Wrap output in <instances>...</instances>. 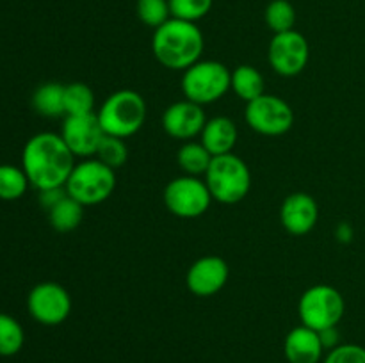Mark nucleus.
Here are the masks:
<instances>
[{"label": "nucleus", "instance_id": "obj_1", "mask_svg": "<svg viewBox=\"0 0 365 363\" xmlns=\"http://www.w3.org/2000/svg\"><path fill=\"white\" fill-rule=\"evenodd\" d=\"M21 167L27 174L29 184L38 191L64 187L75 167V155L61 134L39 132L25 142Z\"/></svg>", "mask_w": 365, "mask_h": 363}, {"label": "nucleus", "instance_id": "obj_2", "mask_svg": "<svg viewBox=\"0 0 365 363\" xmlns=\"http://www.w3.org/2000/svg\"><path fill=\"white\" fill-rule=\"evenodd\" d=\"M203 34L191 21L170 18L155 28L152 38V52L164 68L185 71L200 60L203 53Z\"/></svg>", "mask_w": 365, "mask_h": 363}, {"label": "nucleus", "instance_id": "obj_3", "mask_svg": "<svg viewBox=\"0 0 365 363\" xmlns=\"http://www.w3.org/2000/svg\"><path fill=\"white\" fill-rule=\"evenodd\" d=\"M203 180L212 199L223 205H235L242 201L252 189V173L248 164L235 153L212 157Z\"/></svg>", "mask_w": 365, "mask_h": 363}, {"label": "nucleus", "instance_id": "obj_4", "mask_svg": "<svg viewBox=\"0 0 365 363\" xmlns=\"http://www.w3.org/2000/svg\"><path fill=\"white\" fill-rule=\"evenodd\" d=\"M106 135L127 139L138 134L146 121V102L138 91L121 89L106 98L96 112Z\"/></svg>", "mask_w": 365, "mask_h": 363}, {"label": "nucleus", "instance_id": "obj_5", "mask_svg": "<svg viewBox=\"0 0 365 363\" xmlns=\"http://www.w3.org/2000/svg\"><path fill=\"white\" fill-rule=\"evenodd\" d=\"M66 192L84 206L100 205L113 196L116 173L98 159H84L75 164L66 182Z\"/></svg>", "mask_w": 365, "mask_h": 363}, {"label": "nucleus", "instance_id": "obj_6", "mask_svg": "<svg viewBox=\"0 0 365 363\" xmlns=\"http://www.w3.org/2000/svg\"><path fill=\"white\" fill-rule=\"evenodd\" d=\"M232 71L220 60H198L184 71L182 91L198 105L217 102L230 91Z\"/></svg>", "mask_w": 365, "mask_h": 363}, {"label": "nucleus", "instance_id": "obj_7", "mask_svg": "<svg viewBox=\"0 0 365 363\" xmlns=\"http://www.w3.org/2000/svg\"><path fill=\"white\" fill-rule=\"evenodd\" d=\"M346 312V301L331 285H314L307 288L298 302V315L303 326L314 331L339 326Z\"/></svg>", "mask_w": 365, "mask_h": 363}, {"label": "nucleus", "instance_id": "obj_8", "mask_svg": "<svg viewBox=\"0 0 365 363\" xmlns=\"http://www.w3.org/2000/svg\"><path fill=\"white\" fill-rule=\"evenodd\" d=\"M163 199L166 209L180 219H196L203 216L212 203L205 180L189 174L171 180L164 189Z\"/></svg>", "mask_w": 365, "mask_h": 363}, {"label": "nucleus", "instance_id": "obj_9", "mask_svg": "<svg viewBox=\"0 0 365 363\" xmlns=\"http://www.w3.org/2000/svg\"><path fill=\"white\" fill-rule=\"evenodd\" d=\"M245 120L252 130L267 137L287 134L294 125V112L284 98L264 93L253 102L246 103Z\"/></svg>", "mask_w": 365, "mask_h": 363}, {"label": "nucleus", "instance_id": "obj_10", "mask_svg": "<svg viewBox=\"0 0 365 363\" xmlns=\"http://www.w3.org/2000/svg\"><path fill=\"white\" fill-rule=\"evenodd\" d=\"M29 315L43 326H59L71 313V295L56 281H41L27 295Z\"/></svg>", "mask_w": 365, "mask_h": 363}, {"label": "nucleus", "instance_id": "obj_11", "mask_svg": "<svg viewBox=\"0 0 365 363\" xmlns=\"http://www.w3.org/2000/svg\"><path fill=\"white\" fill-rule=\"evenodd\" d=\"M310 46L305 36L298 31L274 34L267 48L271 68L282 77H296L309 64Z\"/></svg>", "mask_w": 365, "mask_h": 363}, {"label": "nucleus", "instance_id": "obj_12", "mask_svg": "<svg viewBox=\"0 0 365 363\" xmlns=\"http://www.w3.org/2000/svg\"><path fill=\"white\" fill-rule=\"evenodd\" d=\"M61 137L70 152L81 159H93L106 137L96 112L82 116H66L61 127Z\"/></svg>", "mask_w": 365, "mask_h": 363}, {"label": "nucleus", "instance_id": "obj_13", "mask_svg": "<svg viewBox=\"0 0 365 363\" xmlns=\"http://www.w3.org/2000/svg\"><path fill=\"white\" fill-rule=\"evenodd\" d=\"M228 276H230V269H228L227 260L216 255H207L189 267L185 285L191 294L198 298H210L223 290Z\"/></svg>", "mask_w": 365, "mask_h": 363}, {"label": "nucleus", "instance_id": "obj_14", "mask_svg": "<svg viewBox=\"0 0 365 363\" xmlns=\"http://www.w3.org/2000/svg\"><path fill=\"white\" fill-rule=\"evenodd\" d=\"M205 123L207 117L203 107L187 98L171 103L163 114L164 132L178 141H191L198 137Z\"/></svg>", "mask_w": 365, "mask_h": 363}, {"label": "nucleus", "instance_id": "obj_15", "mask_svg": "<svg viewBox=\"0 0 365 363\" xmlns=\"http://www.w3.org/2000/svg\"><path fill=\"white\" fill-rule=\"evenodd\" d=\"M319 206L307 192H292L284 199L280 209L282 226L291 235H307L316 228Z\"/></svg>", "mask_w": 365, "mask_h": 363}, {"label": "nucleus", "instance_id": "obj_16", "mask_svg": "<svg viewBox=\"0 0 365 363\" xmlns=\"http://www.w3.org/2000/svg\"><path fill=\"white\" fill-rule=\"evenodd\" d=\"M284 354L289 363H319L324 356L319 331L303 324L292 327L284 340Z\"/></svg>", "mask_w": 365, "mask_h": 363}, {"label": "nucleus", "instance_id": "obj_17", "mask_svg": "<svg viewBox=\"0 0 365 363\" xmlns=\"http://www.w3.org/2000/svg\"><path fill=\"white\" fill-rule=\"evenodd\" d=\"M237 125L227 116H216L212 120H207L202 134V144L210 152V155H227L237 144Z\"/></svg>", "mask_w": 365, "mask_h": 363}, {"label": "nucleus", "instance_id": "obj_18", "mask_svg": "<svg viewBox=\"0 0 365 363\" xmlns=\"http://www.w3.org/2000/svg\"><path fill=\"white\" fill-rule=\"evenodd\" d=\"M230 89L237 95V98L250 103L266 93L264 91L266 84H264L262 73L257 68L250 66V64H241L232 71Z\"/></svg>", "mask_w": 365, "mask_h": 363}, {"label": "nucleus", "instance_id": "obj_19", "mask_svg": "<svg viewBox=\"0 0 365 363\" xmlns=\"http://www.w3.org/2000/svg\"><path fill=\"white\" fill-rule=\"evenodd\" d=\"M32 107L43 117L66 116L64 112V85L57 82L41 84L32 95Z\"/></svg>", "mask_w": 365, "mask_h": 363}, {"label": "nucleus", "instance_id": "obj_20", "mask_svg": "<svg viewBox=\"0 0 365 363\" xmlns=\"http://www.w3.org/2000/svg\"><path fill=\"white\" fill-rule=\"evenodd\" d=\"M84 209L86 206L82 203H78L71 196H66L48 210V221L53 230L68 233L81 226L82 219H84Z\"/></svg>", "mask_w": 365, "mask_h": 363}, {"label": "nucleus", "instance_id": "obj_21", "mask_svg": "<svg viewBox=\"0 0 365 363\" xmlns=\"http://www.w3.org/2000/svg\"><path fill=\"white\" fill-rule=\"evenodd\" d=\"M178 167L184 171V174L189 177H205L207 169H209L210 162H212V155L209 149L196 141H185L182 148L177 153Z\"/></svg>", "mask_w": 365, "mask_h": 363}, {"label": "nucleus", "instance_id": "obj_22", "mask_svg": "<svg viewBox=\"0 0 365 363\" xmlns=\"http://www.w3.org/2000/svg\"><path fill=\"white\" fill-rule=\"evenodd\" d=\"M64 112L66 116H82L95 112V95L84 82L64 85Z\"/></svg>", "mask_w": 365, "mask_h": 363}, {"label": "nucleus", "instance_id": "obj_23", "mask_svg": "<svg viewBox=\"0 0 365 363\" xmlns=\"http://www.w3.org/2000/svg\"><path fill=\"white\" fill-rule=\"evenodd\" d=\"M29 178L24 167L13 164H0V199L2 201H16L27 192Z\"/></svg>", "mask_w": 365, "mask_h": 363}, {"label": "nucleus", "instance_id": "obj_24", "mask_svg": "<svg viewBox=\"0 0 365 363\" xmlns=\"http://www.w3.org/2000/svg\"><path fill=\"white\" fill-rule=\"evenodd\" d=\"M25 344V331L13 315L0 313V356H14Z\"/></svg>", "mask_w": 365, "mask_h": 363}, {"label": "nucleus", "instance_id": "obj_25", "mask_svg": "<svg viewBox=\"0 0 365 363\" xmlns=\"http://www.w3.org/2000/svg\"><path fill=\"white\" fill-rule=\"evenodd\" d=\"M264 20H266V25L274 34L294 31L296 9L289 0H273L266 7Z\"/></svg>", "mask_w": 365, "mask_h": 363}, {"label": "nucleus", "instance_id": "obj_26", "mask_svg": "<svg viewBox=\"0 0 365 363\" xmlns=\"http://www.w3.org/2000/svg\"><path fill=\"white\" fill-rule=\"evenodd\" d=\"M135 13H138L139 20L146 27H152L153 31L166 23L171 18L170 2L168 0H138Z\"/></svg>", "mask_w": 365, "mask_h": 363}, {"label": "nucleus", "instance_id": "obj_27", "mask_svg": "<svg viewBox=\"0 0 365 363\" xmlns=\"http://www.w3.org/2000/svg\"><path fill=\"white\" fill-rule=\"evenodd\" d=\"M96 159L109 166L110 169H120L128 159V146L125 139L114 137V135H106L100 142V148L96 152Z\"/></svg>", "mask_w": 365, "mask_h": 363}, {"label": "nucleus", "instance_id": "obj_28", "mask_svg": "<svg viewBox=\"0 0 365 363\" xmlns=\"http://www.w3.org/2000/svg\"><path fill=\"white\" fill-rule=\"evenodd\" d=\"M168 2H170L171 18L196 23L209 14L214 0H168Z\"/></svg>", "mask_w": 365, "mask_h": 363}, {"label": "nucleus", "instance_id": "obj_29", "mask_svg": "<svg viewBox=\"0 0 365 363\" xmlns=\"http://www.w3.org/2000/svg\"><path fill=\"white\" fill-rule=\"evenodd\" d=\"M323 363H365V347L359 344H341L327 352Z\"/></svg>", "mask_w": 365, "mask_h": 363}, {"label": "nucleus", "instance_id": "obj_30", "mask_svg": "<svg viewBox=\"0 0 365 363\" xmlns=\"http://www.w3.org/2000/svg\"><path fill=\"white\" fill-rule=\"evenodd\" d=\"M68 196L66 187H53V189H45V191H39V205L48 212L52 206H56L61 199H64Z\"/></svg>", "mask_w": 365, "mask_h": 363}, {"label": "nucleus", "instance_id": "obj_31", "mask_svg": "<svg viewBox=\"0 0 365 363\" xmlns=\"http://www.w3.org/2000/svg\"><path fill=\"white\" fill-rule=\"evenodd\" d=\"M319 337L321 342H323L324 351H331V349H335L337 345H341V333H339L337 326L327 327V330L319 331Z\"/></svg>", "mask_w": 365, "mask_h": 363}, {"label": "nucleus", "instance_id": "obj_32", "mask_svg": "<svg viewBox=\"0 0 365 363\" xmlns=\"http://www.w3.org/2000/svg\"><path fill=\"white\" fill-rule=\"evenodd\" d=\"M335 237H337L339 242H349L353 237V228L348 223H341L335 230Z\"/></svg>", "mask_w": 365, "mask_h": 363}]
</instances>
